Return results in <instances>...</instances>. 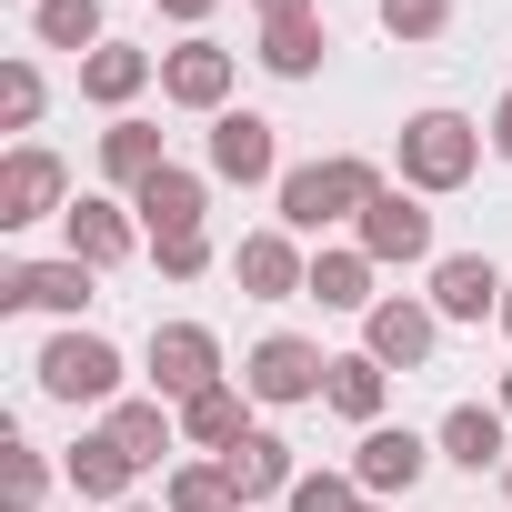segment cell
Listing matches in <instances>:
<instances>
[{"label":"cell","mask_w":512,"mask_h":512,"mask_svg":"<svg viewBox=\"0 0 512 512\" xmlns=\"http://www.w3.org/2000/svg\"><path fill=\"white\" fill-rule=\"evenodd\" d=\"M382 191H392V181H382V161H362V151H322V161L282 171V231H332V221H362Z\"/></svg>","instance_id":"6da1fadb"},{"label":"cell","mask_w":512,"mask_h":512,"mask_svg":"<svg viewBox=\"0 0 512 512\" xmlns=\"http://www.w3.org/2000/svg\"><path fill=\"white\" fill-rule=\"evenodd\" d=\"M482 121H462V111H412L402 121V141H392V171H402V191H422V201H442V191H462L472 171H482Z\"/></svg>","instance_id":"7a4b0ae2"},{"label":"cell","mask_w":512,"mask_h":512,"mask_svg":"<svg viewBox=\"0 0 512 512\" xmlns=\"http://www.w3.org/2000/svg\"><path fill=\"white\" fill-rule=\"evenodd\" d=\"M31 372H41V392H51V402H71V412H81V402H121V352H111L101 332H81V322H71V332H51Z\"/></svg>","instance_id":"3957f363"},{"label":"cell","mask_w":512,"mask_h":512,"mask_svg":"<svg viewBox=\"0 0 512 512\" xmlns=\"http://www.w3.org/2000/svg\"><path fill=\"white\" fill-rule=\"evenodd\" d=\"M322 382H332V352H322V342H302V332L251 342V362H241V392H251V402H272V412L322 402Z\"/></svg>","instance_id":"277c9868"},{"label":"cell","mask_w":512,"mask_h":512,"mask_svg":"<svg viewBox=\"0 0 512 512\" xmlns=\"http://www.w3.org/2000/svg\"><path fill=\"white\" fill-rule=\"evenodd\" d=\"M61 211H71V171H61V151L21 141L11 161H0V231H31V221H61Z\"/></svg>","instance_id":"5b68a950"},{"label":"cell","mask_w":512,"mask_h":512,"mask_svg":"<svg viewBox=\"0 0 512 512\" xmlns=\"http://www.w3.org/2000/svg\"><path fill=\"white\" fill-rule=\"evenodd\" d=\"M432 342H442V312H432V302H412V292H392V302H372V312H362V352H372L382 372H422V362H432Z\"/></svg>","instance_id":"8992f818"},{"label":"cell","mask_w":512,"mask_h":512,"mask_svg":"<svg viewBox=\"0 0 512 512\" xmlns=\"http://www.w3.org/2000/svg\"><path fill=\"white\" fill-rule=\"evenodd\" d=\"M221 382V342L201 332V322H161L151 332V402H191V392H211Z\"/></svg>","instance_id":"52a82bcc"},{"label":"cell","mask_w":512,"mask_h":512,"mask_svg":"<svg viewBox=\"0 0 512 512\" xmlns=\"http://www.w3.org/2000/svg\"><path fill=\"white\" fill-rule=\"evenodd\" d=\"M231 71H241V61H231L221 41H181V51H161V101L221 121V111H231Z\"/></svg>","instance_id":"ba28073f"},{"label":"cell","mask_w":512,"mask_h":512,"mask_svg":"<svg viewBox=\"0 0 512 512\" xmlns=\"http://www.w3.org/2000/svg\"><path fill=\"white\" fill-rule=\"evenodd\" d=\"M432 452H442V442H422L412 422H372L362 452H352V482H362L372 502H392V492H412V482L432 472Z\"/></svg>","instance_id":"9c48e42d"},{"label":"cell","mask_w":512,"mask_h":512,"mask_svg":"<svg viewBox=\"0 0 512 512\" xmlns=\"http://www.w3.org/2000/svg\"><path fill=\"white\" fill-rule=\"evenodd\" d=\"M502 262H492V251H442V262H432V312L442 322H502Z\"/></svg>","instance_id":"30bf717a"},{"label":"cell","mask_w":512,"mask_h":512,"mask_svg":"<svg viewBox=\"0 0 512 512\" xmlns=\"http://www.w3.org/2000/svg\"><path fill=\"white\" fill-rule=\"evenodd\" d=\"M231 282H241L251 302H302V292H312V262H302V241H292V231H241Z\"/></svg>","instance_id":"8fae6325"},{"label":"cell","mask_w":512,"mask_h":512,"mask_svg":"<svg viewBox=\"0 0 512 512\" xmlns=\"http://www.w3.org/2000/svg\"><path fill=\"white\" fill-rule=\"evenodd\" d=\"M91 262H71V251H61V262H0V312H81L91 302Z\"/></svg>","instance_id":"7c38bea8"},{"label":"cell","mask_w":512,"mask_h":512,"mask_svg":"<svg viewBox=\"0 0 512 512\" xmlns=\"http://www.w3.org/2000/svg\"><path fill=\"white\" fill-rule=\"evenodd\" d=\"M352 241L372 251V262H432V211H422V191H382V201L352 221Z\"/></svg>","instance_id":"4fadbf2b"},{"label":"cell","mask_w":512,"mask_h":512,"mask_svg":"<svg viewBox=\"0 0 512 512\" xmlns=\"http://www.w3.org/2000/svg\"><path fill=\"white\" fill-rule=\"evenodd\" d=\"M272 171H282V141H272L262 111H221L211 121V181H241L251 191V181H272Z\"/></svg>","instance_id":"5bb4252c"},{"label":"cell","mask_w":512,"mask_h":512,"mask_svg":"<svg viewBox=\"0 0 512 512\" xmlns=\"http://www.w3.org/2000/svg\"><path fill=\"white\" fill-rule=\"evenodd\" d=\"M432 442H442V462H462V472H502V462H512V422H502V402H452Z\"/></svg>","instance_id":"9a60e30c"},{"label":"cell","mask_w":512,"mask_h":512,"mask_svg":"<svg viewBox=\"0 0 512 512\" xmlns=\"http://www.w3.org/2000/svg\"><path fill=\"white\" fill-rule=\"evenodd\" d=\"M221 472H231V492H241V512L302 482V462H292V442H282V432H262V422H251V432H241V442L221 452Z\"/></svg>","instance_id":"2e32d148"},{"label":"cell","mask_w":512,"mask_h":512,"mask_svg":"<svg viewBox=\"0 0 512 512\" xmlns=\"http://www.w3.org/2000/svg\"><path fill=\"white\" fill-rule=\"evenodd\" d=\"M61 241H71V262L111 272V262H131L141 221H131V201H71V211H61Z\"/></svg>","instance_id":"e0dca14e"},{"label":"cell","mask_w":512,"mask_h":512,"mask_svg":"<svg viewBox=\"0 0 512 512\" xmlns=\"http://www.w3.org/2000/svg\"><path fill=\"white\" fill-rule=\"evenodd\" d=\"M151 81H161V61H151L141 41H101V51L81 61V101H101V111H121V121H131V101H141Z\"/></svg>","instance_id":"ac0fdd59"},{"label":"cell","mask_w":512,"mask_h":512,"mask_svg":"<svg viewBox=\"0 0 512 512\" xmlns=\"http://www.w3.org/2000/svg\"><path fill=\"white\" fill-rule=\"evenodd\" d=\"M131 211H141V231H151V241H181V231H201V211H211V181L171 161L161 181H141V191H131Z\"/></svg>","instance_id":"d6986e66"},{"label":"cell","mask_w":512,"mask_h":512,"mask_svg":"<svg viewBox=\"0 0 512 512\" xmlns=\"http://www.w3.org/2000/svg\"><path fill=\"white\" fill-rule=\"evenodd\" d=\"M61 482H71V492H81V502L101 512V502H121V492L141 482V462H131V452H121L111 432H91V442H71V462H61Z\"/></svg>","instance_id":"ffe728a7"},{"label":"cell","mask_w":512,"mask_h":512,"mask_svg":"<svg viewBox=\"0 0 512 512\" xmlns=\"http://www.w3.org/2000/svg\"><path fill=\"white\" fill-rule=\"evenodd\" d=\"M372 251L362 241H342V251H312V292L302 302H322V312H372Z\"/></svg>","instance_id":"44dd1931"},{"label":"cell","mask_w":512,"mask_h":512,"mask_svg":"<svg viewBox=\"0 0 512 512\" xmlns=\"http://www.w3.org/2000/svg\"><path fill=\"white\" fill-rule=\"evenodd\" d=\"M322 51H332L322 11H292V21H262V71H272V81H312V71H322Z\"/></svg>","instance_id":"7402d4cb"},{"label":"cell","mask_w":512,"mask_h":512,"mask_svg":"<svg viewBox=\"0 0 512 512\" xmlns=\"http://www.w3.org/2000/svg\"><path fill=\"white\" fill-rule=\"evenodd\" d=\"M161 171H171V151H161L151 121H111V131H101V181H111V191H141V181H161Z\"/></svg>","instance_id":"603a6c76"},{"label":"cell","mask_w":512,"mask_h":512,"mask_svg":"<svg viewBox=\"0 0 512 512\" xmlns=\"http://www.w3.org/2000/svg\"><path fill=\"white\" fill-rule=\"evenodd\" d=\"M322 402H332L342 422H362V432H372V422H382V402H392V372H382L372 352H332V382H322Z\"/></svg>","instance_id":"cb8c5ba5"},{"label":"cell","mask_w":512,"mask_h":512,"mask_svg":"<svg viewBox=\"0 0 512 512\" xmlns=\"http://www.w3.org/2000/svg\"><path fill=\"white\" fill-rule=\"evenodd\" d=\"M101 432H111V442H121V452L151 472V462H171V442H181V412H171V402H111V422H101Z\"/></svg>","instance_id":"d4e9b609"},{"label":"cell","mask_w":512,"mask_h":512,"mask_svg":"<svg viewBox=\"0 0 512 512\" xmlns=\"http://www.w3.org/2000/svg\"><path fill=\"white\" fill-rule=\"evenodd\" d=\"M31 41L91 61V51H101V0H31Z\"/></svg>","instance_id":"484cf974"},{"label":"cell","mask_w":512,"mask_h":512,"mask_svg":"<svg viewBox=\"0 0 512 512\" xmlns=\"http://www.w3.org/2000/svg\"><path fill=\"white\" fill-rule=\"evenodd\" d=\"M241 432H251V422H241V392H231V382H211V392H191V402H181V442H201L211 462H221Z\"/></svg>","instance_id":"4316f807"},{"label":"cell","mask_w":512,"mask_h":512,"mask_svg":"<svg viewBox=\"0 0 512 512\" xmlns=\"http://www.w3.org/2000/svg\"><path fill=\"white\" fill-rule=\"evenodd\" d=\"M161 512H241V492H231L221 462H181V472L161 482Z\"/></svg>","instance_id":"83f0119b"},{"label":"cell","mask_w":512,"mask_h":512,"mask_svg":"<svg viewBox=\"0 0 512 512\" xmlns=\"http://www.w3.org/2000/svg\"><path fill=\"white\" fill-rule=\"evenodd\" d=\"M41 101H51L41 61H0V131H31V121H41Z\"/></svg>","instance_id":"f1b7e54d"},{"label":"cell","mask_w":512,"mask_h":512,"mask_svg":"<svg viewBox=\"0 0 512 512\" xmlns=\"http://www.w3.org/2000/svg\"><path fill=\"white\" fill-rule=\"evenodd\" d=\"M282 502H292V512H372V492H362L352 472H302Z\"/></svg>","instance_id":"f546056e"},{"label":"cell","mask_w":512,"mask_h":512,"mask_svg":"<svg viewBox=\"0 0 512 512\" xmlns=\"http://www.w3.org/2000/svg\"><path fill=\"white\" fill-rule=\"evenodd\" d=\"M372 11H382L392 41H442L452 31V0H372Z\"/></svg>","instance_id":"4dcf8cb0"},{"label":"cell","mask_w":512,"mask_h":512,"mask_svg":"<svg viewBox=\"0 0 512 512\" xmlns=\"http://www.w3.org/2000/svg\"><path fill=\"white\" fill-rule=\"evenodd\" d=\"M151 262H161L171 282H201V272H211V231H181V241H151Z\"/></svg>","instance_id":"1f68e13d"},{"label":"cell","mask_w":512,"mask_h":512,"mask_svg":"<svg viewBox=\"0 0 512 512\" xmlns=\"http://www.w3.org/2000/svg\"><path fill=\"white\" fill-rule=\"evenodd\" d=\"M41 492H51V462L31 442H11V512H41Z\"/></svg>","instance_id":"d6a6232c"},{"label":"cell","mask_w":512,"mask_h":512,"mask_svg":"<svg viewBox=\"0 0 512 512\" xmlns=\"http://www.w3.org/2000/svg\"><path fill=\"white\" fill-rule=\"evenodd\" d=\"M482 141H492V161H512V91H502V111L482 121Z\"/></svg>","instance_id":"836d02e7"},{"label":"cell","mask_w":512,"mask_h":512,"mask_svg":"<svg viewBox=\"0 0 512 512\" xmlns=\"http://www.w3.org/2000/svg\"><path fill=\"white\" fill-rule=\"evenodd\" d=\"M161 11H171V21H181V31H191V41H201V21H211V11H221V0H161Z\"/></svg>","instance_id":"e575fe53"},{"label":"cell","mask_w":512,"mask_h":512,"mask_svg":"<svg viewBox=\"0 0 512 512\" xmlns=\"http://www.w3.org/2000/svg\"><path fill=\"white\" fill-rule=\"evenodd\" d=\"M262 21H292V11H322V0H251Z\"/></svg>","instance_id":"d590c367"},{"label":"cell","mask_w":512,"mask_h":512,"mask_svg":"<svg viewBox=\"0 0 512 512\" xmlns=\"http://www.w3.org/2000/svg\"><path fill=\"white\" fill-rule=\"evenodd\" d=\"M502 422H512V372H502Z\"/></svg>","instance_id":"8d00e7d4"},{"label":"cell","mask_w":512,"mask_h":512,"mask_svg":"<svg viewBox=\"0 0 512 512\" xmlns=\"http://www.w3.org/2000/svg\"><path fill=\"white\" fill-rule=\"evenodd\" d=\"M121 512H161V502H121Z\"/></svg>","instance_id":"74e56055"},{"label":"cell","mask_w":512,"mask_h":512,"mask_svg":"<svg viewBox=\"0 0 512 512\" xmlns=\"http://www.w3.org/2000/svg\"><path fill=\"white\" fill-rule=\"evenodd\" d=\"M502 332H512V292H502Z\"/></svg>","instance_id":"f35d334b"},{"label":"cell","mask_w":512,"mask_h":512,"mask_svg":"<svg viewBox=\"0 0 512 512\" xmlns=\"http://www.w3.org/2000/svg\"><path fill=\"white\" fill-rule=\"evenodd\" d=\"M502 492H512V462H502Z\"/></svg>","instance_id":"ab89813d"},{"label":"cell","mask_w":512,"mask_h":512,"mask_svg":"<svg viewBox=\"0 0 512 512\" xmlns=\"http://www.w3.org/2000/svg\"><path fill=\"white\" fill-rule=\"evenodd\" d=\"M21 11H31V0H21Z\"/></svg>","instance_id":"60d3db41"},{"label":"cell","mask_w":512,"mask_h":512,"mask_svg":"<svg viewBox=\"0 0 512 512\" xmlns=\"http://www.w3.org/2000/svg\"><path fill=\"white\" fill-rule=\"evenodd\" d=\"M372 512H382V502H372Z\"/></svg>","instance_id":"b9f144b4"}]
</instances>
